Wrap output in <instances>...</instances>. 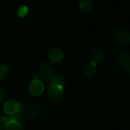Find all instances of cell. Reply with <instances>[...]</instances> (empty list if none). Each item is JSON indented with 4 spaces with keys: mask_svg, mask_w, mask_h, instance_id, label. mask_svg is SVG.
Here are the masks:
<instances>
[{
    "mask_svg": "<svg viewBox=\"0 0 130 130\" xmlns=\"http://www.w3.org/2000/svg\"><path fill=\"white\" fill-rule=\"evenodd\" d=\"M56 75V69L51 64L48 62H44L40 66L38 75L40 80H43L46 82H50V81Z\"/></svg>",
    "mask_w": 130,
    "mask_h": 130,
    "instance_id": "1",
    "label": "cell"
},
{
    "mask_svg": "<svg viewBox=\"0 0 130 130\" xmlns=\"http://www.w3.org/2000/svg\"><path fill=\"white\" fill-rule=\"evenodd\" d=\"M46 94L48 98L53 101L58 102L61 100L62 94H63V87L55 85V84H50L46 89Z\"/></svg>",
    "mask_w": 130,
    "mask_h": 130,
    "instance_id": "2",
    "label": "cell"
},
{
    "mask_svg": "<svg viewBox=\"0 0 130 130\" xmlns=\"http://www.w3.org/2000/svg\"><path fill=\"white\" fill-rule=\"evenodd\" d=\"M114 40L120 45H126L130 42V34L123 28H117L113 34Z\"/></svg>",
    "mask_w": 130,
    "mask_h": 130,
    "instance_id": "3",
    "label": "cell"
},
{
    "mask_svg": "<svg viewBox=\"0 0 130 130\" xmlns=\"http://www.w3.org/2000/svg\"><path fill=\"white\" fill-rule=\"evenodd\" d=\"M44 90V85L41 80H33L29 85V92L31 95L40 96Z\"/></svg>",
    "mask_w": 130,
    "mask_h": 130,
    "instance_id": "4",
    "label": "cell"
},
{
    "mask_svg": "<svg viewBox=\"0 0 130 130\" xmlns=\"http://www.w3.org/2000/svg\"><path fill=\"white\" fill-rule=\"evenodd\" d=\"M117 62L123 69L130 70V52H122L117 57Z\"/></svg>",
    "mask_w": 130,
    "mask_h": 130,
    "instance_id": "5",
    "label": "cell"
},
{
    "mask_svg": "<svg viewBox=\"0 0 130 130\" xmlns=\"http://www.w3.org/2000/svg\"><path fill=\"white\" fill-rule=\"evenodd\" d=\"M18 102L14 100H8L4 104L3 110L8 115H13L18 111Z\"/></svg>",
    "mask_w": 130,
    "mask_h": 130,
    "instance_id": "6",
    "label": "cell"
},
{
    "mask_svg": "<svg viewBox=\"0 0 130 130\" xmlns=\"http://www.w3.org/2000/svg\"><path fill=\"white\" fill-rule=\"evenodd\" d=\"M50 59L54 63H59L63 59V53L58 48H52L48 53Z\"/></svg>",
    "mask_w": 130,
    "mask_h": 130,
    "instance_id": "7",
    "label": "cell"
},
{
    "mask_svg": "<svg viewBox=\"0 0 130 130\" xmlns=\"http://www.w3.org/2000/svg\"><path fill=\"white\" fill-rule=\"evenodd\" d=\"M91 62L98 65L102 62L104 59V53L100 47L95 46L91 50Z\"/></svg>",
    "mask_w": 130,
    "mask_h": 130,
    "instance_id": "8",
    "label": "cell"
},
{
    "mask_svg": "<svg viewBox=\"0 0 130 130\" xmlns=\"http://www.w3.org/2000/svg\"><path fill=\"white\" fill-rule=\"evenodd\" d=\"M40 108L37 104H30L27 107V114L31 120H37L40 116Z\"/></svg>",
    "mask_w": 130,
    "mask_h": 130,
    "instance_id": "9",
    "label": "cell"
},
{
    "mask_svg": "<svg viewBox=\"0 0 130 130\" xmlns=\"http://www.w3.org/2000/svg\"><path fill=\"white\" fill-rule=\"evenodd\" d=\"M96 69H97V65L94 62H91L89 64H88L85 68H84V75L88 77V78H91L92 76H94L96 73Z\"/></svg>",
    "mask_w": 130,
    "mask_h": 130,
    "instance_id": "10",
    "label": "cell"
},
{
    "mask_svg": "<svg viewBox=\"0 0 130 130\" xmlns=\"http://www.w3.org/2000/svg\"><path fill=\"white\" fill-rule=\"evenodd\" d=\"M78 8L83 11H88L91 10L93 5L92 0H78Z\"/></svg>",
    "mask_w": 130,
    "mask_h": 130,
    "instance_id": "11",
    "label": "cell"
},
{
    "mask_svg": "<svg viewBox=\"0 0 130 130\" xmlns=\"http://www.w3.org/2000/svg\"><path fill=\"white\" fill-rule=\"evenodd\" d=\"M10 73V67L7 64H0V80L6 78Z\"/></svg>",
    "mask_w": 130,
    "mask_h": 130,
    "instance_id": "12",
    "label": "cell"
},
{
    "mask_svg": "<svg viewBox=\"0 0 130 130\" xmlns=\"http://www.w3.org/2000/svg\"><path fill=\"white\" fill-rule=\"evenodd\" d=\"M11 121L12 122H16L19 123H23L24 121V113L21 112H16L14 114L11 115Z\"/></svg>",
    "mask_w": 130,
    "mask_h": 130,
    "instance_id": "13",
    "label": "cell"
},
{
    "mask_svg": "<svg viewBox=\"0 0 130 130\" xmlns=\"http://www.w3.org/2000/svg\"><path fill=\"white\" fill-rule=\"evenodd\" d=\"M5 130H25L22 123L12 122L11 121L10 123L7 126V127L5 129Z\"/></svg>",
    "mask_w": 130,
    "mask_h": 130,
    "instance_id": "14",
    "label": "cell"
},
{
    "mask_svg": "<svg viewBox=\"0 0 130 130\" xmlns=\"http://www.w3.org/2000/svg\"><path fill=\"white\" fill-rule=\"evenodd\" d=\"M50 83L55 84V85H60L62 87H64V85L66 84V80H65V78L62 76L59 75H56L53 78V79L50 81Z\"/></svg>",
    "mask_w": 130,
    "mask_h": 130,
    "instance_id": "15",
    "label": "cell"
},
{
    "mask_svg": "<svg viewBox=\"0 0 130 130\" xmlns=\"http://www.w3.org/2000/svg\"><path fill=\"white\" fill-rule=\"evenodd\" d=\"M27 12H28V8L26 5H21L18 9V15L20 18H23V17L26 16Z\"/></svg>",
    "mask_w": 130,
    "mask_h": 130,
    "instance_id": "16",
    "label": "cell"
},
{
    "mask_svg": "<svg viewBox=\"0 0 130 130\" xmlns=\"http://www.w3.org/2000/svg\"><path fill=\"white\" fill-rule=\"evenodd\" d=\"M11 119L8 117H2L0 118V126L2 129H5L7 126L10 123Z\"/></svg>",
    "mask_w": 130,
    "mask_h": 130,
    "instance_id": "17",
    "label": "cell"
},
{
    "mask_svg": "<svg viewBox=\"0 0 130 130\" xmlns=\"http://www.w3.org/2000/svg\"><path fill=\"white\" fill-rule=\"evenodd\" d=\"M6 96V92L4 89L2 88H0V101H2Z\"/></svg>",
    "mask_w": 130,
    "mask_h": 130,
    "instance_id": "18",
    "label": "cell"
},
{
    "mask_svg": "<svg viewBox=\"0 0 130 130\" xmlns=\"http://www.w3.org/2000/svg\"><path fill=\"white\" fill-rule=\"evenodd\" d=\"M0 130H4V129H2V127L0 126Z\"/></svg>",
    "mask_w": 130,
    "mask_h": 130,
    "instance_id": "19",
    "label": "cell"
}]
</instances>
